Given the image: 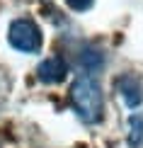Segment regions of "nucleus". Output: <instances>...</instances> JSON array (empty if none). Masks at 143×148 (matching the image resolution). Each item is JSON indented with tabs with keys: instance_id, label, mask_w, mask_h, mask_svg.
<instances>
[{
	"instance_id": "nucleus-7",
	"label": "nucleus",
	"mask_w": 143,
	"mask_h": 148,
	"mask_svg": "<svg viewBox=\"0 0 143 148\" xmlns=\"http://www.w3.org/2000/svg\"><path fill=\"white\" fill-rule=\"evenodd\" d=\"M66 3L70 5L73 10L83 12V10H90V8H92V3H95V0H66Z\"/></svg>"
},
{
	"instance_id": "nucleus-4",
	"label": "nucleus",
	"mask_w": 143,
	"mask_h": 148,
	"mask_svg": "<svg viewBox=\"0 0 143 148\" xmlns=\"http://www.w3.org/2000/svg\"><path fill=\"white\" fill-rule=\"evenodd\" d=\"M116 92H119V97L124 102H126V107H138V104L143 102V85H141V80L136 78V75H121V78H116Z\"/></svg>"
},
{
	"instance_id": "nucleus-5",
	"label": "nucleus",
	"mask_w": 143,
	"mask_h": 148,
	"mask_svg": "<svg viewBox=\"0 0 143 148\" xmlns=\"http://www.w3.org/2000/svg\"><path fill=\"white\" fill-rule=\"evenodd\" d=\"M129 146L131 148H141L143 143V114H131L129 116Z\"/></svg>"
},
{
	"instance_id": "nucleus-6",
	"label": "nucleus",
	"mask_w": 143,
	"mask_h": 148,
	"mask_svg": "<svg viewBox=\"0 0 143 148\" xmlns=\"http://www.w3.org/2000/svg\"><path fill=\"white\" fill-rule=\"evenodd\" d=\"M80 63H85V73H92L95 68H99V66L104 63V58L99 56L97 51H92V49H85V51L80 53Z\"/></svg>"
},
{
	"instance_id": "nucleus-1",
	"label": "nucleus",
	"mask_w": 143,
	"mask_h": 148,
	"mask_svg": "<svg viewBox=\"0 0 143 148\" xmlns=\"http://www.w3.org/2000/svg\"><path fill=\"white\" fill-rule=\"evenodd\" d=\"M73 112L85 124H99L104 116V92L92 73H80L68 90Z\"/></svg>"
},
{
	"instance_id": "nucleus-2",
	"label": "nucleus",
	"mask_w": 143,
	"mask_h": 148,
	"mask_svg": "<svg viewBox=\"0 0 143 148\" xmlns=\"http://www.w3.org/2000/svg\"><path fill=\"white\" fill-rule=\"evenodd\" d=\"M8 41L12 49L22 53H39L41 51V29L36 27V22L27 20V17H20V20H12L10 29H8Z\"/></svg>"
},
{
	"instance_id": "nucleus-3",
	"label": "nucleus",
	"mask_w": 143,
	"mask_h": 148,
	"mask_svg": "<svg viewBox=\"0 0 143 148\" xmlns=\"http://www.w3.org/2000/svg\"><path fill=\"white\" fill-rule=\"evenodd\" d=\"M68 75V63L63 56H58V53H53V56L44 58L39 63V68H36V78L41 80L44 85H56V83H63Z\"/></svg>"
}]
</instances>
